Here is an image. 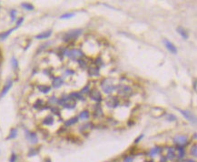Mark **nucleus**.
<instances>
[{"instance_id":"obj_9","label":"nucleus","mask_w":197,"mask_h":162,"mask_svg":"<svg viewBox=\"0 0 197 162\" xmlns=\"http://www.w3.org/2000/svg\"><path fill=\"white\" fill-rule=\"evenodd\" d=\"M22 7H23L24 8H25L26 10H32V9H34V7L31 4H29V3L22 4Z\"/></svg>"},{"instance_id":"obj_10","label":"nucleus","mask_w":197,"mask_h":162,"mask_svg":"<svg viewBox=\"0 0 197 162\" xmlns=\"http://www.w3.org/2000/svg\"><path fill=\"white\" fill-rule=\"evenodd\" d=\"M16 135H17V130L16 129V128H13L11 130V132H10V135H9V137L7 138V139H14V138H16Z\"/></svg>"},{"instance_id":"obj_13","label":"nucleus","mask_w":197,"mask_h":162,"mask_svg":"<svg viewBox=\"0 0 197 162\" xmlns=\"http://www.w3.org/2000/svg\"><path fill=\"white\" fill-rule=\"evenodd\" d=\"M80 117L83 118V119H88V117H89V113H88L87 111H84V112H82L81 113Z\"/></svg>"},{"instance_id":"obj_6","label":"nucleus","mask_w":197,"mask_h":162,"mask_svg":"<svg viewBox=\"0 0 197 162\" xmlns=\"http://www.w3.org/2000/svg\"><path fill=\"white\" fill-rule=\"evenodd\" d=\"M16 28V27H14V28H12V29H10V30L7 31L6 33H3V34H1V35H0V38H1L2 40H4L5 38H7V37L8 36L10 35V34L12 33V31H14V30H15Z\"/></svg>"},{"instance_id":"obj_7","label":"nucleus","mask_w":197,"mask_h":162,"mask_svg":"<svg viewBox=\"0 0 197 162\" xmlns=\"http://www.w3.org/2000/svg\"><path fill=\"white\" fill-rule=\"evenodd\" d=\"M53 122H54V119H53V117H47V118L44 120V124H45V125H47V126H50V125H52V124H53Z\"/></svg>"},{"instance_id":"obj_4","label":"nucleus","mask_w":197,"mask_h":162,"mask_svg":"<svg viewBox=\"0 0 197 162\" xmlns=\"http://www.w3.org/2000/svg\"><path fill=\"white\" fill-rule=\"evenodd\" d=\"M26 139H28V141L29 142H31V143H35V142H37V137H36V135L34 134V133H28V134H26Z\"/></svg>"},{"instance_id":"obj_14","label":"nucleus","mask_w":197,"mask_h":162,"mask_svg":"<svg viewBox=\"0 0 197 162\" xmlns=\"http://www.w3.org/2000/svg\"><path fill=\"white\" fill-rule=\"evenodd\" d=\"M74 13H69V14H65V15H63V16H61V18L62 19H65V18H70V17H74Z\"/></svg>"},{"instance_id":"obj_3","label":"nucleus","mask_w":197,"mask_h":162,"mask_svg":"<svg viewBox=\"0 0 197 162\" xmlns=\"http://www.w3.org/2000/svg\"><path fill=\"white\" fill-rule=\"evenodd\" d=\"M12 87V82H8L4 88H3V89H2V91L0 93V98H2V97H4L7 93L9 91V89H10V88Z\"/></svg>"},{"instance_id":"obj_2","label":"nucleus","mask_w":197,"mask_h":162,"mask_svg":"<svg viewBox=\"0 0 197 162\" xmlns=\"http://www.w3.org/2000/svg\"><path fill=\"white\" fill-rule=\"evenodd\" d=\"M51 35H52V31L49 30V31L42 32L41 34L35 36V38H36V39H47V38H48Z\"/></svg>"},{"instance_id":"obj_1","label":"nucleus","mask_w":197,"mask_h":162,"mask_svg":"<svg viewBox=\"0 0 197 162\" xmlns=\"http://www.w3.org/2000/svg\"><path fill=\"white\" fill-rule=\"evenodd\" d=\"M163 43H164V45L166 46V48L171 52V53H173V54H176V52H177V49H176V47L174 46V45L172 43V42H170V41H168V40H166V39H164L163 40Z\"/></svg>"},{"instance_id":"obj_8","label":"nucleus","mask_w":197,"mask_h":162,"mask_svg":"<svg viewBox=\"0 0 197 162\" xmlns=\"http://www.w3.org/2000/svg\"><path fill=\"white\" fill-rule=\"evenodd\" d=\"M62 85V80H61V79H56V80H54L53 82V86L55 87V88H59L60 86Z\"/></svg>"},{"instance_id":"obj_16","label":"nucleus","mask_w":197,"mask_h":162,"mask_svg":"<svg viewBox=\"0 0 197 162\" xmlns=\"http://www.w3.org/2000/svg\"><path fill=\"white\" fill-rule=\"evenodd\" d=\"M11 14H12V19L14 20V19H15V17H16V11H12Z\"/></svg>"},{"instance_id":"obj_5","label":"nucleus","mask_w":197,"mask_h":162,"mask_svg":"<svg viewBox=\"0 0 197 162\" xmlns=\"http://www.w3.org/2000/svg\"><path fill=\"white\" fill-rule=\"evenodd\" d=\"M175 140H177L176 142L179 143V144H185L187 139H186V137H185V136H178V137L175 138Z\"/></svg>"},{"instance_id":"obj_12","label":"nucleus","mask_w":197,"mask_h":162,"mask_svg":"<svg viewBox=\"0 0 197 162\" xmlns=\"http://www.w3.org/2000/svg\"><path fill=\"white\" fill-rule=\"evenodd\" d=\"M178 31H179V34H180V35H182V36H183L184 38H187V37H188V35L186 34V31H185L183 28L179 27V28H178Z\"/></svg>"},{"instance_id":"obj_11","label":"nucleus","mask_w":197,"mask_h":162,"mask_svg":"<svg viewBox=\"0 0 197 162\" xmlns=\"http://www.w3.org/2000/svg\"><path fill=\"white\" fill-rule=\"evenodd\" d=\"M11 63H12V67H13V69H16L18 68V62H17V60H16L15 58H12Z\"/></svg>"},{"instance_id":"obj_15","label":"nucleus","mask_w":197,"mask_h":162,"mask_svg":"<svg viewBox=\"0 0 197 162\" xmlns=\"http://www.w3.org/2000/svg\"><path fill=\"white\" fill-rule=\"evenodd\" d=\"M23 21H24V17H20V18L17 20V22H16V27H18L21 24L23 23Z\"/></svg>"}]
</instances>
